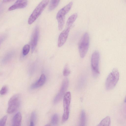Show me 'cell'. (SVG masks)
I'll use <instances>...</instances> for the list:
<instances>
[{
  "mask_svg": "<svg viewBox=\"0 0 126 126\" xmlns=\"http://www.w3.org/2000/svg\"><path fill=\"white\" fill-rule=\"evenodd\" d=\"M119 73L117 68H113L108 75L106 81V88L107 90L113 89L117 84L119 78Z\"/></svg>",
  "mask_w": 126,
  "mask_h": 126,
  "instance_id": "1",
  "label": "cell"
},
{
  "mask_svg": "<svg viewBox=\"0 0 126 126\" xmlns=\"http://www.w3.org/2000/svg\"><path fill=\"white\" fill-rule=\"evenodd\" d=\"M49 0H43L34 10L28 20L29 25L32 24L40 16L48 4Z\"/></svg>",
  "mask_w": 126,
  "mask_h": 126,
  "instance_id": "2",
  "label": "cell"
},
{
  "mask_svg": "<svg viewBox=\"0 0 126 126\" xmlns=\"http://www.w3.org/2000/svg\"><path fill=\"white\" fill-rule=\"evenodd\" d=\"M90 38L88 33L85 32L81 37L79 44V55L81 58H84L87 54L89 47Z\"/></svg>",
  "mask_w": 126,
  "mask_h": 126,
  "instance_id": "3",
  "label": "cell"
},
{
  "mask_svg": "<svg viewBox=\"0 0 126 126\" xmlns=\"http://www.w3.org/2000/svg\"><path fill=\"white\" fill-rule=\"evenodd\" d=\"M100 54L98 51H95L92 54L91 58V68L94 77L98 76L100 74L99 63Z\"/></svg>",
  "mask_w": 126,
  "mask_h": 126,
  "instance_id": "4",
  "label": "cell"
},
{
  "mask_svg": "<svg viewBox=\"0 0 126 126\" xmlns=\"http://www.w3.org/2000/svg\"><path fill=\"white\" fill-rule=\"evenodd\" d=\"M71 100V94L70 92H67L64 95L63 99L64 112L62 118L63 122L68 119L69 114V107Z\"/></svg>",
  "mask_w": 126,
  "mask_h": 126,
  "instance_id": "5",
  "label": "cell"
},
{
  "mask_svg": "<svg viewBox=\"0 0 126 126\" xmlns=\"http://www.w3.org/2000/svg\"><path fill=\"white\" fill-rule=\"evenodd\" d=\"M20 102V97L19 94H16L11 97L8 102L7 113L12 114L15 112L19 107Z\"/></svg>",
  "mask_w": 126,
  "mask_h": 126,
  "instance_id": "6",
  "label": "cell"
},
{
  "mask_svg": "<svg viewBox=\"0 0 126 126\" xmlns=\"http://www.w3.org/2000/svg\"><path fill=\"white\" fill-rule=\"evenodd\" d=\"M68 83V79L67 78L65 79L63 81L59 91L54 99L53 101L54 104H56L58 103L61 100L67 89Z\"/></svg>",
  "mask_w": 126,
  "mask_h": 126,
  "instance_id": "7",
  "label": "cell"
},
{
  "mask_svg": "<svg viewBox=\"0 0 126 126\" xmlns=\"http://www.w3.org/2000/svg\"><path fill=\"white\" fill-rule=\"evenodd\" d=\"M39 33V28L36 26L33 32L31 41V52L32 53L35 48L38 39Z\"/></svg>",
  "mask_w": 126,
  "mask_h": 126,
  "instance_id": "8",
  "label": "cell"
},
{
  "mask_svg": "<svg viewBox=\"0 0 126 126\" xmlns=\"http://www.w3.org/2000/svg\"><path fill=\"white\" fill-rule=\"evenodd\" d=\"M70 27H67L60 34L58 40V46L60 47L62 46L65 42L70 31Z\"/></svg>",
  "mask_w": 126,
  "mask_h": 126,
  "instance_id": "9",
  "label": "cell"
},
{
  "mask_svg": "<svg viewBox=\"0 0 126 126\" xmlns=\"http://www.w3.org/2000/svg\"><path fill=\"white\" fill-rule=\"evenodd\" d=\"M72 4L73 2H71L60 10L56 16L57 20L65 18V15L70 10Z\"/></svg>",
  "mask_w": 126,
  "mask_h": 126,
  "instance_id": "10",
  "label": "cell"
},
{
  "mask_svg": "<svg viewBox=\"0 0 126 126\" xmlns=\"http://www.w3.org/2000/svg\"><path fill=\"white\" fill-rule=\"evenodd\" d=\"M27 0H17L9 8L8 10L11 11L16 9L24 8L27 6Z\"/></svg>",
  "mask_w": 126,
  "mask_h": 126,
  "instance_id": "11",
  "label": "cell"
},
{
  "mask_svg": "<svg viewBox=\"0 0 126 126\" xmlns=\"http://www.w3.org/2000/svg\"><path fill=\"white\" fill-rule=\"evenodd\" d=\"M46 80V77L44 74H42L39 79L35 82L32 84L31 86V89L36 88L43 85Z\"/></svg>",
  "mask_w": 126,
  "mask_h": 126,
  "instance_id": "12",
  "label": "cell"
},
{
  "mask_svg": "<svg viewBox=\"0 0 126 126\" xmlns=\"http://www.w3.org/2000/svg\"><path fill=\"white\" fill-rule=\"evenodd\" d=\"M22 116L20 112H17L14 116L12 121V126H20L21 125Z\"/></svg>",
  "mask_w": 126,
  "mask_h": 126,
  "instance_id": "13",
  "label": "cell"
},
{
  "mask_svg": "<svg viewBox=\"0 0 126 126\" xmlns=\"http://www.w3.org/2000/svg\"><path fill=\"white\" fill-rule=\"evenodd\" d=\"M77 16V14L75 13L69 17L66 22V25L67 27H71L72 24L76 20Z\"/></svg>",
  "mask_w": 126,
  "mask_h": 126,
  "instance_id": "14",
  "label": "cell"
},
{
  "mask_svg": "<svg viewBox=\"0 0 126 126\" xmlns=\"http://www.w3.org/2000/svg\"><path fill=\"white\" fill-rule=\"evenodd\" d=\"M110 123L111 120L110 117L109 116H107L102 119L97 126H110Z\"/></svg>",
  "mask_w": 126,
  "mask_h": 126,
  "instance_id": "15",
  "label": "cell"
},
{
  "mask_svg": "<svg viewBox=\"0 0 126 126\" xmlns=\"http://www.w3.org/2000/svg\"><path fill=\"white\" fill-rule=\"evenodd\" d=\"M86 122V115L85 112L83 110H82L80 113V126H85Z\"/></svg>",
  "mask_w": 126,
  "mask_h": 126,
  "instance_id": "16",
  "label": "cell"
},
{
  "mask_svg": "<svg viewBox=\"0 0 126 126\" xmlns=\"http://www.w3.org/2000/svg\"><path fill=\"white\" fill-rule=\"evenodd\" d=\"M60 0H51L49 7V9L51 11L55 9L58 5Z\"/></svg>",
  "mask_w": 126,
  "mask_h": 126,
  "instance_id": "17",
  "label": "cell"
},
{
  "mask_svg": "<svg viewBox=\"0 0 126 126\" xmlns=\"http://www.w3.org/2000/svg\"><path fill=\"white\" fill-rule=\"evenodd\" d=\"M59 119V116L57 114H54L52 116L51 120V123L53 125H57Z\"/></svg>",
  "mask_w": 126,
  "mask_h": 126,
  "instance_id": "18",
  "label": "cell"
},
{
  "mask_svg": "<svg viewBox=\"0 0 126 126\" xmlns=\"http://www.w3.org/2000/svg\"><path fill=\"white\" fill-rule=\"evenodd\" d=\"M30 47L28 44H26L24 46L23 49V55L25 56L27 55L29 53Z\"/></svg>",
  "mask_w": 126,
  "mask_h": 126,
  "instance_id": "19",
  "label": "cell"
},
{
  "mask_svg": "<svg viewBox=\"0 0 126 126\" xmlns=\"http://www.w3.org/2000/svg\"><path fill=\"white\" fill-rule=\"evenodd\" d=\"M86 81V78L84 77H82L80 79L79 82V87L81 88L84 85Z\"/></svg>",
  "mask_w": 126,
  "mask_h": 126,
  "instance_id": "20",
  "label": "cell"
},
{
  "mask_svg": "<svg viewBox=\"0 0 126 126\" xmlns=\"http://www.w3.org/2000/svg\"><path fill=\"white\" fill-rule=\"evenodd\" d=\"M70 73V71L68 68L67 65H66L63 71V75L65 77L69 75Z\"/></svg>",
  "mask_w": 126,
  "mask_h": 126,
  "instance_id": "21",
  "label": "cell"
},
{
  "mask_svg": "<svg viewBox=\"0 0 126 126\" xmlns=\"http://www.w3.org/2000/svg\"><path fill=\"white\" fill-rule=\"evenodd\" d=\"M7 116L6 115L4 116L0 120V126H3L5 124Z\"/></svg>",
  "mask_w": 126,
  "mask_h": 126,
  "instance_id": "22",
  "label": "cell"
},
{
  "mask_svg": "<svg viewBox=\"0 0 126 126\" xmlns=\"http://www.w3.org/2000/svg\"><path fill=\"white\" fill-rule=\"evenodd\" d=\"M8 91L7 87L5 85L3 86L1 88L0 91V94L1 95L5 94L7 93Z\"/></svg>",
  "mask_w": 126,
  "mask_h": 126,
  "instance_id": "23",
  "label": "cell"
},
{
  "mask_svg": "<svg viewBox=\"0 0 126 126\" xmlns=\"http://www.w3.org/2000/svg\"><path fill=\"white\" fill-rule=\"evenodd\" d=\"M36 114L35 112L34 111L32 112L30 118V122H32L34 123L36 119Z\"/></svg>",
  "mask_w": 126,
  "mask_h": 126,
  "instance_id": "24",
  "label": "cell"
},
{
  "mask_svg": "<svg viewBox=\"0 0 126 126\" xmlns=\"http://www.w3.org/2000/svg\"><path fill=\"white\" fill-rule=\"evenodd\" d=\"M14 0H3V2L4 3H7L11 1H13Z\"/></svg>",
  "mask_w": 126,
  "mask_h": 126,
  "instance_id": "25",
  "label": "cell"
},
{
  "mask_svg": "<svg viewBox=\"0 0 126 126\" xmlns=\"http://www.w3.org/2000/svg\"><path fill=\"white\" fill-rule=\"evenodd\" d=\"M34 123L32 122H30V126H33L34 125Z\"/></svg>",
  "mask_w": 126,
  "mask_h": 126,
  "instance_id": "26",
  "label": "cell"
},
{
  "mask_svg": "<svg viewBox=\"0 0 126 126\" xmlns=\"http://www.w3.org/2000/svg\"><path fill=\"white\" fill-rule=\"evenodd\" d=\"M124 102H125V103H126V96L125 98V99H124Z\"/></svg>",
  "mask_w": 126,
  "mask_h": 126,
  "instance_id": "27",
  "label": "cell"
}]
</instances>
